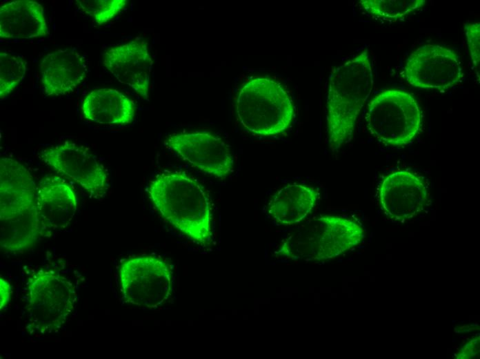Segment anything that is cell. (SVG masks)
<instances>
[{
	"label": "cell",
	"instance_id": "obj_1",
	"mask_svg": "<svg viewBox=\"0 0 480 359\" xmlns=\"http://www.w3.org/2000/svg\"><path fill=\"white\" fill-rule=\"evenodd\" d=\"M147 192L159 214L174 228L201 246L210 244L211 200L196 180L181 172H162L150 182Z\"/></svg>",
	"mask_w": 480,
	"mask_h": 359
},
{
	"label": "cell",
	"instance_id": "obj_2",
	"mask_svg": "<svg viewBox=\"0 0 480 359\" xmlns=\"http://www.w3.org/2000/svg\"><path fill=\"white\" fill-rule=\"evenodd\" d=\"M37 186L27 168L11 157L0 158V246L20 253L41 236L36 204Z\"/></svg>",
	"mask_w": 480,
	"mask_h": 359
},
{
	"label": "cell",
	"instance_id": "obj_3",
	"mask_svg": "<svg viewBox=\"0 0 480 359\" xmlns=\"http://www.w3.org/2000/svg\"><path fill=\"white\" fill-rule=\"evenodd\" d=\"M373 86L368 49L332 69L326 107L328 143L333 153L350 140Z\"/></svg>",
	"mask_w": 480,
	"mask_h": 359
},
{
	"label": "cell",
	"instance_id": "obj_4",
	"mask_svg": "<svg viewBox=\"0 0 480 359\" xmlns=\"http://www.w3.org/2000/svg\"><path fill=\"white\" fill-rule=\"evenodd\" d=\"M363 228L339 216L314 217L291 231L274 253L289 260H323L336 258L359 244Z\"/></svg>",
	"mask_w": 480,
	"mask_h": 359
},
{
	"label": "cell",
	"instance_id": "obj_5",
	"mask_svg": "<svg viewBox=\"0 0 480 359\" xmlns=\"http://www.w3.org/2000/svg\"><path fill=\"white\" fill-rule=\"evenodd\" d=\"M236 112L241 126L255 135L271 137L286 131L294 117L288 90L269 77H257L240 88Z\"/></svg>",
	"mask_w": 480,
	"mask_h": 359
},
{
	"label": "cell",
	"instance_id": "obj_6",
	"mask_svg": "<svg viewBox=\"0 0 480 359\" xmlns=\"http://www.w3.org/2000/svg\"><path fill=\"white\" fill-rule=\"evenodd\" d=\"M27 329L47 334L58 331L75 308L74 284L57 271L40 269L26 282Z\"/></svg>",
	"mask_w": 480,
	"mask_h": 359
},
{
	"label": "cell",
	"instance_id": "obj_7",
	"mask_svg": "<svg viewBox=\"0 0 480 359\" xmlns=\"http://www.w3.org/2000/svg\"><path fill=\"white\" fill-rule=\"evenodd\" d=\"M365 120L370 133L380 142L403 146L411 143L419 133L421 111L410 93L388 88L370 101Z\"/></svg>",
	"mask_w": 480,
	"mask_h": 359
},
{
	"label": "cell",
	"instance_id": "obj_8",
	"mask_svg": "<svg viewBox=\"0 0 480 359\" xmlns=\"http://www.w3.org/2000/svg\"><path fill=\"white\" fill-rule=\"evenodd\" d=\"M119 284L125 302L154 309L171 296L174 277L171 264L152 255L126 260L119 267Z\"/></svg>",
	"mask_w": 480,
	"mask_h": 359
},
{
	"label": "cell",
	"instance_id": "obj_9",
	"mask_svg": "<svg viewBox=\"0 0 480 359\" xmlns=\"http://www.w3.org/2000/svg\"><path fill=\"white\" fill-rule=\"evenodd\" d=\"M39 157L56 173L79 185L90 197L99 199L106 195L107 171L88 147L65 142L42 150Z\"/></svg>",
	"mask_w": 480,
	"mask_h": 359
},
{
	"label": "cell",
	"instance_id": "obj_10",
	"mask_svg": "<svg viewBox=\"0 0 480 359\" xmlns=\"http://www.w3.org/2000/svg\"><path fill=\"white\" fill-rule=\"evenodd\" d=\"M407 82L416 88L444 90L459 84L463 72L455 51L439 44L419 46L404 65Z\"/></svg>",
	"mask_w": 480,
	"mask_h": 359
},
{
	"label": "cell",
	"instance_id": "obj_11",
	"mask_svg": "<svg viewBox=\"0 0 480 359\" xmlns=\"http://www.w3.org/2000/svg\"><path fill=\"white\" fill-rule=\"evenodd\" d=\"M166 144L193 167L214 177L226 178L233 171L234 158L228 145L211 133H175L168 136Z\"/></svg>",
	"mask_w": 480,
	"mask_h": 359
},
{
	"label": "cell",
	"instance_id": "obj_12",
	"mask_svg": "<svg viewBox=\"0 0 480 359\" xmlns=\"http://www.w3.org/2000/svg\"><path fill=\"white\" fill-rule=\"evenodd\" d=\"M379 199L384 213L394 221H405L426 207L428 191L422 177L407 170H398L383 180Z\"/></svg>",
	"mask_w": 480,
	"mask_h": 359
},
{
	"label": "cell",
	"instance_id": "obj_13",
	"mask_svg": "<svg viewBox=\"0 0 480 359\" xmlns=\"http://www.w3.org/2000/svg\"><path fill=\"white\" fill-rule=\"evenodd\" d=\"M103 63L119 82L148 100L152 60L146 42L134 39L112 46L104 52Z\"/></svg>",
	"mask_w": 480,
	"mask_h": 359
},
{
	"label": "cell",
	"instance_id": "obj_14",
	"mask_svg": "<svg viewBox=\"0 0 480 359\" xmlns=\"http://www.w3.org/2000/svg\"><path fill=\"white\" fill-rule=\"evenodd\" d=\"M36 204L41 235L68 226L77 208V199L72 187L57 175L43 177L37 186Z\"/></svg>",
	"mask_w": 480,
	"mask_h": 359
},
{
	"label": "cell",
	"instance_id": "obj_15",
	"mask_svg": "<svg viewBox=\"0 0 480 359\" xmlns=\"http://www.w3.org/2000/svg\"><path fill=\"white\" fill-rule=\"evenodd\" d=\"M43 93L61 96L73 92L88 73L85 57L74 48L61 49L46 55L39 64Z\"/></svg>",
	"mask_w": 480,
	"mask_h": 359
},
{
	"label": "cell",
	"instance_id": "obj_16",
	"mask_svg": "<svg viewBox=\"0 0 480 359\" xmlns=\"http://www.w3.org/2000/svg\"><path fill=\"white\" fill-rule=\"evenodd\" d=\"M49 34L41 5L30 0H18L0 8V37L26 39Z\"/></svg>",
	"mask_w": 480,
	"mask_h": 359
},
{
	"label": "cell",
	"instance_id": "obj_17",
	"mask_svg": "<svg viewBox=\"0 0 480 359\" xmlns=\"http://www.w3.org/2000/svg\"><path fill=\"white\" fill-rule=\"evenodd\" d=\"M81 110L87 120L110 126L130 124L135 115L133 101L112 88L90 91L85 97Z\"/></svg>",
	"mask_w": 480,
	"mask_h": 359
},
{
	"label": "cell",
	"instance_id": "obj_18",
	"mask_svg": "<svg viewBox=\"0 0 480 359\" xmlns=\"http://www.w3.org/2000/svg\"><path fill=\"white\" fill-rule=\"evenodd\" d=\"M319 195V191L313 187L289 184L272 196L268 204V213L281 225L297 224L311 213Z\"/></svg>",
	"mask_w": 480,
	"mask_h": 359
},
{
	"label": "cell",
	"instance_id": "obj_19",
	"mask_svg": "<svg viewBox=\"0 0 480 359\" xmlns=\"http://www.w3.org/2000/svg\"><path fill=\"white\" fill-rule=\"evenodd\" d=\"M27 70L23 56L8 50L0 51V99H6L22 81Z\"/></svg>",
	"mask_w": 480,
	"mask_h": 359
},
{
	"label": "cell",
	"instance_id": "obj_20",
	"mask_svg": "<svg viewBox=\"0 0 480 359\" xmlns=\"http://www.w3.org/2000/svg\"><path fill=\"white\" fill-rule=\"evenodd\" d=\"M425 0H362L359 4L370 14L387 19H399L419 9Z\"/></svg>",
	"mask_w": 480,
	"mask_h": 359
},
{
	"label": "cell",
	"instance_id": "obj_21",
	"mask_svg": "<svg viewBox=\"0 0 480 359\" xmlns=\"http://www.w3.org/2000/svg\"><path fill=\"white\" fill-rule=\"evenodd\" d=\"M76 4L83 12L101 25L110 21L127 5L126 0H77Z\"/></svg>",
	"mask_w": 480,
	"mask_h": 359
},
{
	"label": "cell",
	"instance_id": "obj_22",
	"mask_svg": "<svg viewBox=\"0 0 480 359\" xmlns=\"http://www.w3.org/2000/svg\"><path fill=\"white\" fill-rule=\"evenodd\" d=\"M464 31L470 57L477 75L479 76L480 68V23L470 21L464 24Z\"/></svg>",
	"mask_w": 480,
	"mask_h": 359
},
{
	"label": "cell",
	"instance_id": "obj_23",
	"mask_svg": "<svg viewBox=\"0 0 480 359\" xmlns=\"http://www.w3.org/2000/svg\"><path fill=\"white\" fill-rule=\"evenodd\" d=\"M456 358L468 359L479 358V336H475L455 354Z\"/></svg>",
	"mask_w": 480,
	"mask_h": 359
},
{
	"label": "cell",
	"instance_id": "obj_24",
	"mask_svg": "<svg viewBox=\"0 0 480 359\" xmlns=\"http://www.w3.org/2000/svg\"><path fill=\"white\" fill-rule=\"evenodd\" d=\"M12 295L11 287L8 282L0 279V309L3 311L10 302Z\"/></svg>",
	"mask_w": 480,
	"mask_h": 359
}]
</instances>
